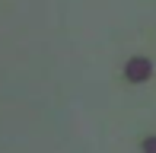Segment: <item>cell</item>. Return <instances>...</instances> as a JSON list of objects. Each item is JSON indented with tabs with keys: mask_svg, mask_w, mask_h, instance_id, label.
<instances>
[{
	"mask_svg": "<svg viewBox=\"0 0 156 153\" xmlns=\"http://www.w3.org/2000/svg\"><path fill=\"white\" fill-rule=\"evenodd\" d=\"M150 73H153V64H150V58H140V54H137V58H131V61L124 64V76H127L131 83H144Z\"/></svg>",
	"mask_w": 156,
	"mask_h": 153,
	"instance_id": "obj_1",
	"label": "cell"
},
{
	"mask_svg": "<svg viewBox=\"0 0 156 153\" xmlns=\"http://www.w3.org/2000/svg\"><path fill=\"white\" fill-rule=\"evenodd\" d=\"M140 147H144V153H156V134H153V137H144Z\"/></svg>",
	"mask_w": 156,
	"mask_h": 153,
	"instance_id": "obj_2",
	"label": "cell"
}]
</instances>
